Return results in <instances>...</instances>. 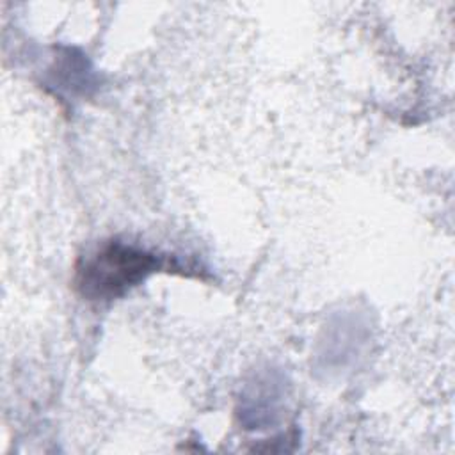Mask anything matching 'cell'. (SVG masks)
Segmentation results:
<instances>
[{"instance_id": "1", "label": "cell", "mask_w": 455, "mask_h": 455, "mask_svg": "<svg viewBox=\"0 0 455 455\" xmlns=\"http://www.w3.org/2000/svg\"><path fill=\"white\" fill-rule=\"evenodd\" d=\"M167 267L165 256L108 240L76 261L73 283L76 291L89 300H110Z\"/></svg>"}]
</instances>
